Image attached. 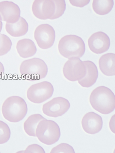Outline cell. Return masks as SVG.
Instances as JSON below:
<instances>
[{
	"label": "cell",
	"instance_id": "1",
	"mask_svg": "<svg viewBox=\"0 0 115 153\" xmlns=\"http://www.w3.org/2000/svg\"><path fill=\"white\" fill-rule=\"evenodd\" d=\"M91 106L101 114H108L115 108V97L113 92L106 87L100 86L94 89L90 97Z\"/></svg>",
	"mask_w": 115,
	"mask_h": 153
},
{
	"label": "cell",
	"instance_id": "2",
	"mask_svg": "<svg viewBox=\"0 0 115 153\" xmlns=\"http://www.w3.org/2000/svg\"><path fill=\"white\" fill-rule=\"evenodd\" d=\"M28 108L25 101L21 97H9L3 103L2 112L3 117L10 122L16 123L25 117Z\"/></svg>",
	"mask_w": 115,
	"mask_h": 153
},
{
	"label": "cell",
	"instance_id": "3",
	"mask_svg": "<svg viewBox=\"0 0 115 153\" xmlns=\"http://www.w3.org/2000/svg\"><path fill=\"white\" fill-rule=\"evenodd\" d=\"M58 47L61 55L69 59L73 58H80L84 55L86 50L83 40L75 35L63 37L59 41Z\"/></svg>",
	"mask_w": 115,
	"mask_h": 153
},
{
	"label": "cell",
	"instance_id": "4",
	"mask_svg": "<svg viewBox=\"0 0 115 153\" xmlns=\"http://www.w3.org/2000/svg\"><path fill=\"white\" fill-rule=\"evenodd\" d=\"M19 70L23 77L30 81L44 79L48 73V67L44 61L38 58L24 61Z\"/></svg>",
	"mask_w": 115,
	"mask_h": 153
},
{
	"label": "cell",
	"instance_id": "5",
	"mask_svg": "<svg viewBox=\"0 0 115 153\" xmlns=\"http://www.w3.org/2000/svg\"><path fill=\"white\" fill-rule=\"evenodd\" d=\"M36 134L40 142L46 145H50L59 140L60 131L58 125L55 122L45 119L39 123Z\"/></svg>",
	"mask_w": 115,
	"mask_h": 153
},
{
	"label": "cell",
	"instance_id": "6",
	"mask_svg": "<svg viewBox=\"0 0 115 153\" xmlns=\"http://www.w3.org/2000/svg\"><path fill=\"white\" fill-rule=\"evenodd\" d=\"M54 91L51 83L48 81H43L30 86L27 91V96L32 102L40 104L51 97Z\"/></svg>",
	"mask_w": 115,
	"mask_h": 153
},
{
	"label": "cell",
	"instance_id": "7",
	"mask_svg": "<svg viewBox=\"0 0 115 153\" xmlns=\"http://www.w3.org/2000/svg\"><path fill=\"white\" fill-rule=\"evenodd\" d=\"M63 73L67 80L72 82L78 81L85 76L86 67L80 59L73 58L67 60L64 65Z\"/></svg>",
	"mask_w": 115,
	"mask_h": 153
},
{
	"label": "cell",
	"instance_id": "8",
	"mask_svg": "<svg viewBox=\"0 0 115 153\" xmlns=\"http://www.w3.org/2000/svg\"><path fill=\"white\" fill-rule=\"evenodd\" d=\"M34 36L40 48L47 49L53 45L55 39V32L52 26L45 24L37 27Z\"/></svg>",
	"mask_w": 115,
	"mask_h": 153
},
{
	"label": "cell",
	"instance_id": "9",
	"mask_svg": "<svg viewBox=\"0 0 115 153\" xmlns=\"http://www.w3.org/2000/svg\"><path fill=\"white\" fill-rule=\"evenodd\" d=\"M70 106L69 101L65 98L59 97L43 105L42 111L47 116L57 117L62 116L69 110Z\"/></svg>",
	"mask_w": 115,
	"mask_h": 153
},
{
	"label": "cell",
	"instance_id": "10",
	"mask_svg": "<svg viewBox=\"0 0 115 153\" xmlns=\"http://www.w3.org/2000/svg\"><path fill=\"white\" fill-rule=\"evenodd\" d=\"M90 50L94 53L101 54L109 49L110 40L109 36L102 32L94 33L88 40Z\"/></svg>",
	"mask_w": 115,
	"mask_h": 153
},
{
	"label": "cell",
	"instance_id": "11",
	"mask_svg": "<svg viewBox=\"0 0 115 153\" xmlns=\"http://www.w3.org/2000/svg\"><path fill=\"white\" fill-rule=\"evenodd\" d=\"M32 11L36 17L41 20L50 19L55 13V5L52 0H36L32 6Z\"/></svg>",
	"mask_w": 115,
	"mask_h": 153
},
{
	"label": "cell",
	"instance_id": "12",
	"mask_svg": "<svg viewBox=\"0 0 115 153\" xmlns=\"http://www.w3.org/2000/svg\"><path fill=\"white\" fill-rule=\"evenodd\" d=\"M21 16L19 6L11 1L0 2V18L1 21L14 23L18 21Z\"/></svg>",
	"mask_w": 115,
	"mask_h": 153
},
{
	"label": "cell",
	"instance_id": "13",
	"mask_svg": "<svg viewBox=\"0 0 115 153\" xmlns=\"http://www.w3.org/2000/svg\"><path fill=\"white\" fill-rule=\"evenodd\" d=\"M81 123L84 130L86 133L94 134L102 130L103 122L100 115L93 112H90L84 115Z\"/></svg>",
	"mask_w": 115,
	"mask_h": 153
},
{
	"label": "cell",
	"instance_id": "14",
	"mask_svg": "<svg viewBox=\"0 0 115 153\" xmlns=\"http://www.w3.org/2000/svg\"><path fill=\"white\" fill-rule=\"evenodd\" d=\"M86 67V73L78 82L83 87L89 88L96 83L99 76V72L95 64L90 61L83 62Z\"/></svg>",
	"mask_w": 115,
	"mask_h": 153
},
{
	"label": "cell",
	"instance_id": "15",
	"mask_svg": "<svg viewBox=\"0 0 115 153\" xmlns=\"http://www.w3.org/2000/svg\"><path fill=\"white\" fill-rule=\"evenodd\" d=\"M100 70L107 76L115 75V54L107 53L101 56L99 60Z\"/></svg>",
	"mask_w": 115,
	"mask_h": 153
},
{
	"label": "cell",
	"instance_id": "16",
	"mask_svg": "<svg viewBox=\"0 0 115 153\" xmlns=\"http://www.w3.org/2000/svg\"><path fill=\"white\" fill-rule=\"evenodd\" d=\"M5 29L10 35L18 37L25 35L28 31V25L25 19L21 16L18 21L15 23H6Z\"/></svg>",
	"mask_w": 115,
	"mask_h": 153
},
{
	"label": "cell",
	"instance_id": "17",
	"mask_svg": "<svg viewBox=\"0 0 115 153\" xmlns=\"http://www.w3.org/2000/svg\"><path fill=\"white\" fill-rule=\"evenodd\" d=\"M16 49L19 56L24 59L34 56L37 51L34 42L27 39L19 40L16 44Z\"/></svg>",
	"mask_w": 115,
	"mask_h": 153
},
{
	"label": "cell",
	"instance_id": "18",
	"mask_svg": "<svg viewBox=\"0 0 115 153\" xmlns=\"http://www.w3.org/2000/svg\"><path fill=\"white\" fill-rule=\"evenodd\" d=\"M46 119L39 114L30 115L23 124V128L27 134L31 137H36V128L39 122Z\"/></svg>",
	"mask_w": 115,
	"mask_h": 153
},
{
	"label": "cell",
	"instance_id": "19",
	"mask_svg": "<svg viewBox=\"0 0 115 153\" xmlns=\"http://www.w3.org/2000/svg\"><path fill=\"white\" fill-rule=\"evenodd\" d=\"M114 5L113 0H93L92 4L94 12L100 15L108 14L112 10Z\"/></svg>",
	"mask_w": 115,
	"mask_h": 153
},
{
	"label": "cell",
	"instance_id": "20",
	"mask_svg": "<svg viewBox=\"0 0 115 153\" xmlns=\"http://www.w3.org/2000/svg\"><path fill=\"white\" fill-rule=\"evenodd\" d=\"M12 45L11 40L8 36L0 33V56L4 55L9 52Z\"/></svg>",
	"mask_w": 115,
	"mask_h": 153
},
{
	"label": "cell",
	"instance_id": "21",
	"mask_svg": "<svg viewBox=\"0 0 115 153\" xmlns=\"http://www.w3.org/2000/svg\"><path fill=\"white\" fill-rule=\"evenodd\" d=\"M11 131L8 126L0 120V144L6 143L9 140Z\"/></svg>",
	"mask_w": 115,
	"mask_h": 153
},
{
	"label": "cell",
	"instance_id": "22",
	"mask_svg": "<svg viewBox=\"0 0 115 153\" xmlns=\"http://www.w3.org/2000/svg\"><path fill=\"white\" fill-rule=\"evenodd\" d=\"M55 5V13L50 19H58L63 14L66 9V3L64 0H53Z\"/></svg>",
	"mask_w": 115,
	"mask_h": 153
},
{
	"label": "cell",
	"instance_id": "23",
	"mask_svg": "<svg viewBox=\"0 0 115 153\" xmlns=\"http://www.w3.org/2000/svg\"><path fill=\"white\" fill-rule=\"evenodd\" d=\"M50 153H75L73 148L69 145L61 143L53 148Z\"/></svg>",
	"mask_w": 115,
	"mask_h": 153
},
{
	"label": "cell",
	"instance_id": "24",
	"mask_svg": "<svg viewBox=\"0 0 115 153\" xmlns=\"http://www.w3.org/2000/svg\"><path fill=\"white\" fill-rule=\"evenodd\" d=\"M21 153H44L45 152L41 146L37 144L30 145L26 148L24 151L19 152Z\"/></svg>",
	"mask_w": 115,
	"mask_h": 153
},
{
	"label": "cell",
	"instance_id": "25",
	"mask_svg": "<svg viewBox=\"0 0 115 153\" xmlns=\"http://www.w3.org/2000/svg\"><path fill=\"white\" fill-rule=\"evenodd\" d=\"M90 0L86 1H75V0H70V4L73 6L82 8L88 4L90 2Z\"/></svg>",
	"mask_w": 115,
	"mask_h": 153
},
{
	"label": "cell",
	"instance_id": "26",
	"mask_svg": "<svg viewBox=\"0 0 115 153\" xmlns=\"http://www.w3.org/2000/svg\"><path fill=\"white\" fill-rule=\"evenodd\" d=\"M115 119V114L113 115V117H111V120L110 122V128L111 131H112L114 133H115V129L114 126L113 125H114V123L113 124V122H114V120L113 121V120Z\"/></svg>",
	"mask_w": 115,
	"mask_h": 153
},
{
	"label": "cell",
	"instance_id": "27",
	"mask_svg": "<svg viewBox=\"0 0 115 153\" xmlns=\"http://www.w3.org/2000/svg\"><path fill=\"white\" fill-rule=\"evenodd\" d=\"M4 72V68L3 64L0 62V79H1L2 74Z\"/></svg>",
	"mask_w": 115,
	"mask_h": 153
},
{
	"label": "cell",
	"instance_id": "28",
	"mask_svg": "<svg viewBox=\"0 0 115 153\" xmlns=\"http://www.w3.org/2000/svg\"><path fill=\"white\" fill-rule=\"evenodd\" d=\"M3 23L2 22L1 19L0 18V33L1 31V30L2 28Z\"/></svg>",
	"mask_w": 115,
	"mask_h": 153
},
{
	"label": "cell",
	"instance_id": "29",
	"mask_svg": "<svg viewBox=\"0 0 115 153\" xmlns=\"http://www.w3.org/2000/svg\"><path fill=\"white\" fill-rule=\"evenodd\" d=\"M0 153H1V152H0Z\"/></svg>",
	"mask_w": 115,
	"mask_h": 153
}]
</instances>
